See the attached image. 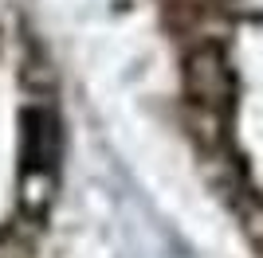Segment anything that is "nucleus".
<instances>
[{
  "instance_id": "f03ea898",
  "label": "nucleus",
  "mask_w": 263,
  "mask_h": 258,
  "mask_svg": "<svg viewBox=\"0 0 263 258\" xmlns=\"http://www.w3.org/2000/svg\"><path fill=\"white\" fill-rule=\"evenodd\" d=\"M20 157H24V168L28 172H47L55 161V118L47 110H24L20 118Z\"/></svg>"
},
{
  "instance_id": "f257e3e1",
  "label": "nucleus",
  "mask_w": 263,
  "mask_h": 258,
  "mask_svg": "<svg viewBox=\"0 0 263 258\" xmlns=\"http://www.w3.org/2000/svg\"><path fill=\"white\" fill-rule=\"evenodd\" d=\"M185 94L197 110L228 114L236 102V71L220 43H197L185 55Z\"/></svg>"
}]
</instances>
